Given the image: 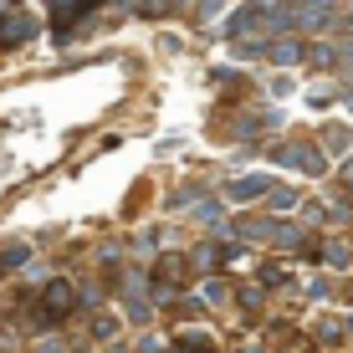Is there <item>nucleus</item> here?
Returning a JSON list of instances; mask_svg holds the SVG:
<instances>
[{
	"mask_svg": "<svg viewBox=\"0 0 353 353\" xmlns=\"http://www.w3.org/2000/svg\"><path fill=\"white\" fill-rule=\"evenodd\" d=\"M256 190H261V179H241V185H230V194H236V200H251Z\"/></svg>",
	"mask_w": 353,
	"mask_h": 353,
	"instance_id": "1",
	"label": "nucleus"
}]
</instances>
